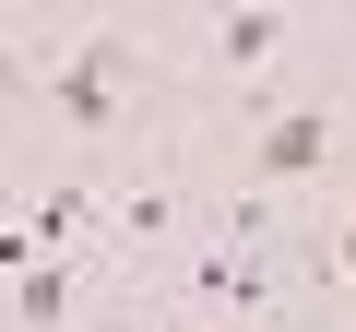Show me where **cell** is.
Instances as JSON below:
<instances>
[{
    "mask_svg": "<svg viewBox=\"0 0 356 332\" xmlns=\"http://www.w3.org/2000/svg\"><path fill=\"white\" fill-rule=\"evenodd\" d=\"M60 308H72V273H60V261H36V273L13 285V320H24V332H48Z\"/></svg>",
    "mask_w": 356,
    "mask_h": 332,
    "instance_id": "obj_4",
    "label": "cell"
},
{
    "mask_svg": "<svg viewBox=\"0 0 356 332\" xmlns=\"http://www.w3.org/2000/svg\"><path fill=\"white\" fill-rule=\"evenodd\" d=\"M273 36H285V13H226V72L273 60Z\"/></svg>",
    "mask_w": 356,
    "mask_h": 332,
    "instance_id": "obj_5",
    "label": "cell"
},
{
    "mask_svg": "<svg viewBox=\"0 0 356 332\" xmlns=\"http://www.w3.org/2000/svg\"><path fill=\"white\" fill-rule=\"evenodd\" d=\"M83 214H95V190H48V202H36V226H24V238H72V226H83Z\"/></svg>",
    "mask_w": 356,
    "mask_h": 332,
    "instance_id": "obj_6",
    "label": "cell"
},
{
    "mask_svg": "<svg viewBox=\"0 0 356 332\" xmlns=\"http://www.w3.org/2000/svg\"><path fill=\"white\" fill-rule=\"evenodd\" d=\"M332 166V107H273L261 119V179H309Z\"/></svg>",
    "mask_w": 356,
    "mask_h": 332,
    "instance_id": "obj_2",
    "label": "cell"
},
{
    "mask_svg": "<svg viewBox=\"0 0 356 332\" xmlns=\"http://www.w3.org/2000/svg\"><path fill=\"white\" fill-rule=\"evenodd\" d=\"M332 273H344V285H356V214H344V238H332Z\"/></svg>",
    "mask_w": 356,
    "mask_h": 332,
    "instance_id": "obj_7",
    "label": "cell"
},
{
    "mask_svg": "<svg viewBox=\"0 0 356 332\" xmlns=\"http://www.w3.org/2000/svg\"><path fill=\"white\" fill-rule=\"evenodd\" d=\"M48 107H60L72 131H107V119H119V48H107V36H95V48H72V60H60V83H48Z\"/></svg>",
    "mask_w": 356,
    "mask_h": 332,
    "instance_id": "obj_1",
    "label": "cell"
},
{
    "mask_svg": "<svg viewBox=\"0 0 356 332\" xmlns=\"http://www.w3.org/2000/svg\"><path fill=\"white\" fill-rule=\"evenodd\" d=\"M191 297H202V308H273V273H261V261L202 249V261H191Z\"/></svg>",
    "mask_w": 356,
    "mask_h": 332,
    "instance_id": "obj_3",
    "label": "cell"
}]
</instances>
